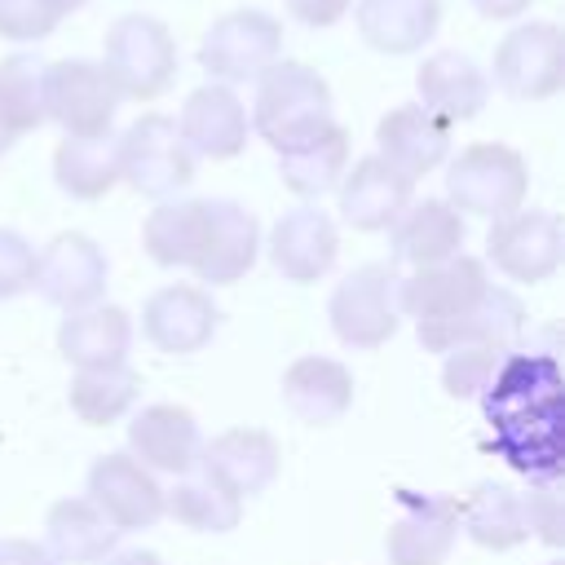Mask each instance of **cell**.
Listing matches in <instances>:
<instances>
[{"label": "cell", "instance_id": "obj_1", "mask_svg": "<svg viewBox=\"0 0 565 565\" xmlns=\"http://www.w3.org/2000/svg\"><path fill=\"white\" fill-rule=\"evenodd\" d=\"M252 132L278 154L318 128H327L331 115V84L309 66L278 57L269 71L256 75V97H252Z\"/></svg>", "mask_w": 565, "mask_h": 565}, {"label": "cell", "instance_id": "obj_2", "mask_svg": "<svg viewBox=\"0 0 565 565\" xmlns=\"http://www.w3.org/2000/svg\"><path fill=\"white\" fill-rule=\"evenodd\" d=\"M177 40L150 13H119L102 35V71L119 102H154L177 79Z\"/></svg>", "mask_w": 565, "mask_h": 565}, {"label": "cell", "instance_id": "obj_3", "mask_svg": "<svg viewBox=\"0 0 565 565\" xmlns=\"http://www.w3.org/2000/svg\"><path fill=\"white\" fill-rule=\"evenodd\" d=\"M530 194V168L521 150L503 141H472L446 159V203L459 216L499 221L516 212Z\"/></svg>", "mask_w": 565, "mask_h": 565}, {"label": "cell", "instance_id": "obj_4", "mask_svg": "<svg viewBox=\"0 0 565 565\" xmlns=\"http://www.w3.org/2000/svg\"><path fill=\"white\" fill-rule=\"evenodd\" d=\"M115 159H119V181L146 199H172L194 181V154L177 132L172 115L146 110L137 115L119 137H115Z\"/></svg>", "mask_w": 565, "mask_h": 565}, {"label": "cell", "instance_id": "obj_5", "mask_svg": "<svg viewBox=\"0 0 565 565\" xmlns=\"http://www.w3.org/2000/svg\"><path fill=\"white\" fill-rule=\"evenodd\" d=\"M397 269L388 260H371L349 269L331 300H327V318L331 331L344 349H380L397 335L402 327V309H397Z\"/></svg>", "mask_w": 565, "mask_h": 565}, {"label": "cell", "instance_id": "obj_6", "mask_svg": "<svg viewBox=\"0 0 565 565\" xmlns=\"http://www.w3.org/2000/svg\"><path fill=\"white\" fill-rule=\"evenodd\" d=\"M40 106L44 124H57L66 137H106L119 110V93L102 62L62 57L40 71Z\"/></svg>", "mask_w": 565, "mask_h": 565}, {"label": "cell", "instance_id": "obj_7", "mask_svg": "<svg viewBox=\"0 0 565 565\" xmlns=\"http://www.w3.org/2000/svg\"><path fill=\"white\" fill-rule=\"evenodd\" d=\"M282 57V22L265 9H230L199 40V66L212 84H256Z\"/></svg>", "mask_w": 565, "mask_h": 565}, {"label": "cell", "instance_id": "obj_8", "mask_svg": "<svg viewBox=\"0 0 565 565\" xmlns=\"http://www.w3.org/2000/svg\"><path fill=\"white\" fill-rule=\"evenodd\" d=\"M490 84L512 102H547L565 88V35L556 22H516L490 62Z\"/></svg>", "mask_w": 565, "mask_h": 565}, {"label": "cell", "instance_id": "obj_9", "mask_svg": "<svg viewBox=\"0 0 565 565\" xmlns=\"http://www.w3.org/2000/svg\"><path fill=\"white\" fill-rule=\"evenodd\" d=\"M565 234L556 212L543 207H516L499 221H490L486 234V260L512 278V282H547L561 269Z\"/></svg>", "mask_w": 565, "mask_h": 565}, {"label": "cell", "instance_id": "obj_10", "mask_svg": "<svg viewBox=\"0 0 565 565\" xmlns=\"http://www.w3.org/2000/svg\"><path fill=\"white\" fill-rule=\"evenodd\" d=\"M106 278H110L106 252L79 230L53 234L35 252V287H40V296L49 305H57L66 313L97 305L106 296Z\"/></svg>", "mask_w": 565, "mask_h": 565}, {"label": "cell", "instance_id": "obj_11", "mask_svg": "<svg viewBox=\"0 0 565 565\" xmlns=\"http://www.w3.org/2000/svg\"><path fill=\"white\" fill-rule=\"evenodd\" d=\"M490 274L481 256H450L437 265H419L406 278H397V309L402 318L415 322H433V318H455L463 309H472L486 291H490Z\"/></svg>", "mask_w": 565, "mask_h": 565}, {"label": "cell", "instance_id": "obj_12", "mask_svg": "<svg viewBox=\"0 0 565 565\" xmlns=\"http://www.w3.org/2000/svg\"><path fill=\"white\" fill-rule=\"evenodd\" d=\"M119 534L124 530H150L163 516V486L150 468H141L128 450H106L88 468V494H84Z\"/></svg>", "mask_w": 565, "mask_h": 565}, {"label": "cell", "instance_id": "obj_13", "mask_svg": "<svg viewBox=\"0 0 565 565\" xmlns=\"http://www.w3.org/2000/svg\"><path fill=\"white\" fill-rule=\"evenodd\" d=\"M459 539V499L455 494H415L397 490V516L384 534L388 565H441Z\"/></svg>", "mask_w": 565, "mask_h": 565}, {"label": "cell", "instance_id": "obj_14", "mask_svg": "<svg viewBox=\"0 0 565 565\" xmlns=\"http://www.w3.org/2000/svg\"><path fill=\"white\" fill-rule=\"evenodd\" d=\"M282 468V450L274 441V433L265 428H225L212 441H203L199 450V472L207 481H216L225 494L234 499H256L278 481Z\"/></svg>", "mask_w": 565, "mask_h": 565}, {"label": "cell", "instance_id": "obj_15", "mask_svg": "<svg viewBox=\"0 0 565 565\" xmlns=\"http://www.w3.org/2000/svg\"><path fill=\"white\" fill-rule=\"evenodd\" d=\"M216 322H221V309L194 282H168L150 291L141 305V335L172 358H190L203 344H212Z\"/></svg>", "mask_w": 565, "mask_h": 565}, {"label": "cell", "instance_id": "obj_16", "mask_svg": "<svg viewBox=\"0 0 565 565\" xmlns=\"http://www.w3.org/2000/svg\"><path fill=\"white\" fill-rule=\"evenodd\" d=\"M177 132L194 159H234V154H243V146L252 137V119H247L243 97L230 84L207 79L181 102Z\"/></svg>", "mask_w": 565, "mask_h": 565}, {"label": "cell", "instance_id": "obj_17", "mask_svg": "<svg viewBox=\"0 0 565 565\" xmlns=\"http://www.w3.org/2000/svg\"><path fill=\"white\" fill-rule=\"evenodd\" d=\"M260 256V221L238 199H207V225L194 256V278L212 287L238 282Z\"/></svg>", "mask_w": 565, "mask_h": 565}, {"label": "cell", "instance_id": "obj_18", "mask_svg": "<svg viewBox=\"0 0 565 565\" xmlns=\"http://www.w3.org/2000/svg\"><path fill=\"white\" fill-rule=\"evenodd\" d=\"M260 247L269 252L274 269L287 282H318V278L331 274V265L340 256V234H335V221L322 207L300 203V207H291L274 221V230Z\"/></svg>", "mask_w": 565, "mask_h": 565}, {"label": "cell", "instance_id": "obj_19", "mask_svg": "<svg viewBox=\"0 0 565 565\" xmlns=\"http://www.w3.org/2000/svg\"><path fill=\"white\" fill-rule=\"evenodd\" d=\"M415 93L419 106L428 115H437L441 124H463L477 119L490 102V75L481 71V62L463 49H437L419 62L415 71Z\"/></svg>", "mask_w": 565, "mask_h": 565}, {"label": "cell", "instance_id": "obj_20", "mask_svg": "<svg viewBox=\"0 0 565 565\" xmlns=\"http://www.w3.org/2000/svg\"><path fill=\"white\" fill-rule=\"evenodd\" d=\"M199 450H203V433L185 406L154 402L128 419V455L150 472L185 477L199 468Z\"/></svg>", "mask_w": 565, "mask_h": 565}, {"label": "cell", "instance_id": "obj_21", "mask_svg": "<svg viewBox=\"0 0 565 565\" xmlns=\"http://www.w3.org/2000/svg\"><path fill=\"white\" fill-rule=\"evenodd\" d=\"M335 194H340V216H344L353 230L375 234V230H388V225L402 216V207H406L411 194H415V181L402 177L388 159L362 154V159H353V163L344 168Z\"/></svg>", "mask_w": 565, "mask_h": 565}, {"label": "cell", "instance_id": "obj_22", "mask_svg": "<svg viewBox=\"0 0 565 565\" xmlns=\"http://www.w3.org/2000/svg\"><path fill=\"white\" fill-rule=\"evenodd\" d=\"M525 322V305L508 291V287H490L472 309L455 313V318H433V322H415V335L428 353H450V349H468V344H503L512 349Z\"/></svg>", "mask_w": 565, "mask_h": 565}, {"label": "cell", "instance_id": "obj_23", "mask_svg": "<svg viewBox=\"0 0 565 565\" xmlns=\"http://www.w3.org/2000/svg\"><path fill=\"white\" fill-rule=\"evenodd\" d=\"M375 154L388 159L402 177L419 181V177H428L433 168H441L450 159V124L428 115L419 102H402V106L380 115Z\"/></svg>", "mask_w": 565, "mask_h": 565}, {"label": "cell", "instance_id": "obj_24", "mask_svg": "<svg viewBox=\"0 0 565 565\" xmlns=\"http://www.w3.org/2000/svg\"><path fill=\"white\" fill-rule=\"evenodd\" d=\"M282 406L300 424L327 428V424L344 419L353 406V371L340 358L305 353L282 371Z\"/></svg>", "mask_w": 565, "mask_h": 565}, {"label": "cell", "instance_id": "obj_25", "mask_svg": "<svg viewBox=\"0 0 565 565\" xmlns=\"http://www.w3.org/2000/svg\"><path fill=\"white\" fill-rule=\"evenodd\" d=\"M463 238H468V225L446 199H411L402 207V216L388 225L393 260H402L411 269L459 256Z\"/></svg>", "mask_w": 565, "mask_h": 565}, {"label": "cell", "instance_id": "obj_26", "mask_svg": "<svg viewBox=\"0 0 565 565\" xmlns=\"http://www.w3.org/2000/svg\"><path fill=\"white\" fill-rule=\"evenodd\" d=\"M132 349V318L119 305H88V309H71L57 327V353L75 366V371H93V366H119L128 362Z\"/></svg>", "mask_w": 565, "mask_h": 565}, {"label": "cell", "instance_id": "obj_27", "mask_svg": "<svg viewBox=\"0 0 565 565\" xmlns=\"http://www.w3.org/2000/svg\"><path fill=\"white\" fill-rule=\"evenodd\" d=\"M358 35L388 57L419 53L441 26V0H353Z\"/></svg>", "mask_w": 565, "mask_h": 565}, {"label": "cell", "instance_id": "obj_28", "mask_svg": "<svg viewBox=\"0 0 565 565\" xmlns=\"http://www.w3.org/2000/svg\"><path fill=\"white\" fill-rule=\"evenodd\" d=\"M344 168H349V128L335 124V119H331L327 128H318L313 137H305V141H296V146H287V150H278V177H282V185H287L296 199H305V203L331 194V190L340 185Z\"/></svg>", "mask_w": 565, "mask_h": 565}, {"label": "cell", "instance_id": "obj_29", "mask_svg": "<svg viewBox=\"0 0 565 565\" xmlns=\"http://www.w3.org/2000/svg\"><path fill=\"white\" fill-rule=\"evenodd\" d=\"M119 530L88 499H57L44 516V552L57 565H97L115 552Z\"/></svg>", "mask_w": 565, "mask_h": 565}, {"label": "cell", "instance_id": "obj_30", "mask_svg": "<svg viewBox=\"0 0 565 565\" xmlns=\"http://www.w3.org/2000/svg\"><path fill=\"white\" fill-rule=\"evenodd\" d=\"M459 530L486 552H512V547H521L530 539L525 512H521V494L499 486V481H477L459 499Z\"/></svg>", "mask_w": 565, "mask_h": 565}, {"label": "cell", "instance_id": "obj_31", "mask_svg": "<svg viewBox=\"0 0 565 565\" xmlns=\"http://www.w3.org/2000/svg\"><path fill=\"white\" fill-rule=\"evenodd\" d=\"M203 225L207 199H163L141 225V247L163 269H190L203 243Z\"/></svg>", "mask_w": 565, "mask_h": 565}, {"label": "cell", "instance_id": "obj_32", "mask_svg": "<svg viewBox=\"0 0 565 565\" xmlns=\"http://www.w3.org/2000/svg\"><path fill=\"white\" fill-rule=\"evenodd\" d=\"M53 181L71 199H102L119 185V159H115V137H62L53 150Z\"/></svg>", "mask_w": 565, "mask_h": 565}, {"label": "cell", "instance_id": "obj_33", "mask_svg": "<svg viewBox=\"0 0 565 565\" xmlns=\"http://www.w3.org/2000/svg\"><path fill=\"white\" fill-rule=\"evenodd\" d=\"M141 397V375L119 362V366H93V371H75L71 375V388H66V402L71 411L88 424V428H106V424H119Z\"/></svg>", "mask_w": 565, "mask_h": 565}, {"label": "cell", "instance_id": "obj_34", "mask_svg": "<svg viewBox=\"0 0 565 565\" xmlns=\"http://www.w3.org/2000/svg\"><path fill=\"white\" fill-rule=\"evenodd\" d=\"M163 516H172L177 525L199 530V534H230L243 521V499L225 494L203 472H185V477H177L172 490H163Z\"/></svg>", "mask_w": 565, "mask_h": 565}, {"label": "cell", "instance_id": "obj_35", "mask_svg": "<svg viewBox=\"0 0 565 565\" xmlns=\"http://www.w3.org/2000/svg\"><path fill=\"white\" fill-rule=\"evenodd\" d=\"M40 71L44 62L31 53H9L0 57V119L13 137H26L44 124L40 106Z\"/></svg>", "mask_w": 565, "mask_h": 565}, {"label": "cell", "instance_id": "obj_36", "mask_svg": "<svg viewBox=\"0 0 565 565\" xmlns=\"http://www.w3.org/2000/svg\"><path fill=\"white\" fill-rule=\"evenodd\" d=\"M508 353L503 344H468V349H450L441 353V384L450 397H481L486 388H494V380L503 375L508 366Z\"/></svg>", "mask_w": 565, "mask_h": 565}, {"label": "cell", "instance_id": "obj_37", "mask_svg": "<svg viewBox=\"0 0 565 565\" xmlns=\"http://www.w3.org/2000/svg\"><path fill=\"white\" fill-rule=\"evenodd\" d=\"M525 530L543 539L547 547L565 543V494H561V472H530V490L521 494Z\"/></svg>", "mask_w": 565, "mask_h": 565}, {"label": "cell", "instance_id": "obj_38", "mask_svg": "<svg viewBox=\"0 0 565 565\" xmlns=\"http://www.w3.org/2000/svg\"><path fill=\"white\" fill-rule=\"evenodd\" d=\"M57 26L62 18L53 13L49 0H0V40L9 44H40Z\"/></svg>", "mask_w": 565, "mask_h": 565}, {"label": "cell", "instance_id": "obj_39", "mask_svg": "<svg viewBox=\"0 0 565 565\" xmlns=\"http://www.w3.org/2000/svg\"><path fill=\"white\" fill-rule=\"evenodd\" d=\"M31 287H35V247L18 230L0 225V300H13Z\"/></svg>", "mask_w": 565, "mask_h": 565}, {"label": "cell", "instance_id": "obj_40", "mask_svg": "<svg viewBox=\"0 0 565 565\" xmlns=\"http://www.w3.org/2000/svg\"><path fill=\"white\" fill-rule=\"evenodd\" d=\"M282 9H287V18H296L300 26L327 31V26H335V22L353 9V0H282Z\"/></svg>", "mask_w": 565, "mask_h": 565}, {"label": "cell", "instance_id": "obj_41", "mask_svg": "<svg viewBox=\"0 0 565 565\" xmlns=\"http://www.w3.org/2000/svg\"><path fill=\"white\" fill-rule=\"evenodd\" d=\"M0 565H57L35 539H0Z\"/></svg>", "mask_w": 565, "mask_h": 565}, {"label": "cell", "instance_id": "obj_42", "mask_svg": "<svg viewBox=\"0 0 565 565\" xmlns=\"http://www.w3.org/2000/svg\"><path fill=\"white\" fill-rule=\"evenodd\" d=\"M468 4H472V13L486 18V22H516V18L530 13L534 0H468Z\"/></svg>", "mask_w": 565, "mask_h": 565}, {"label": "cell", "instance_id": "obj_43", "mask_svg": "<svg viewBox=\"0 0 565 565\" xmlns=\"http://www.w3.org/2000/svg\"><path fill=\"white\" fill-rule=\"evenodd\" d=\"M97 565H163L154 552H146V547H128V552H110V556H102Z\"/></svg>", "mask_w": 565, "mask_h": 565}, {"label": "cell", "instance_id": "obj_44", "mask_svg": "<svg viewBox=\"0 0 565 565\" xmlns=\"http://www.w3.org/2000/svg\"><path fill=\"white\" fill-rule=\"evenodd\" d=\"M49 4H53V13H57V18H71V13H75V9H84L88 0H49Z\"/></svg>", "mask_w": 565, "mask_h": 565}]
</instances>
